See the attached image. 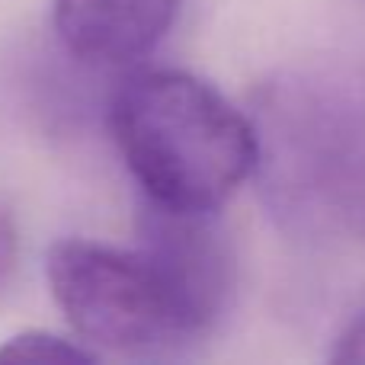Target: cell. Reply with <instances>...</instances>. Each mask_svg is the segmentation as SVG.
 <instances>
[{
    "label": "cell",
    "mask_w": 365,
    "mask_h": 365,
    "mask_svg": "<svg viewBox=\"0 0 365 365\" xmlns=\"http://www.w3.org/2000/svg\"><path fill=\"white\" fill-rule=\"evenodd\" d=\"M334 362H365V311L356 314L346 327L340 330V336L334 340Z\"/></svg>",
    "instance_id": "cell-8"
},
{
    "label": "cell",
    "mask_w": 365,
    "mask_h": 365,
    "mask_svg": "<svg viewBox=\"0 0 365 365\" xmlns=\"http://www.w3.org/2000/svg\"><path fill=\"white\" fill-rule=\"evenodd\" d=\"M180 10L182 0H55V32L77 61L115 68L145 58Z\"/></svg>",
    "instance_id": "cell-5"
},
{
    "label": "cell",
    "mask_w": 365,
    "mask_h": 365,
    "mask_svg": "<svg viewBox=\"0 0 365 365\" xmlns=\"http://www.w3.org/2000/svg\"><path fill=\"white\" fill-rule=\"evenodd\" d=\"M215 215L141 199L135 221L138 247L158 263L205 334H212L234 298V250Z\"/></svg>",
    "instance_id": "cell-4"
},
{
    "label": "cell",
    "mask_w": 365,
    "mask_h": 365,
    "mask_svg": "<svg viewBox=\"0 0 365 365\" xmlns=\"http://www.w3.org/2000/svg\"><path fill=\"white\" fill-rule=\"evenodd\" d=\"M266 212L295 237L365 240V55L289 64L253 96Z\"/></svg>",
    "instance_id": "cell-1"
},
{
    "label": "cell",
    "mask_w": 365,
    "mask_h": 365,
    "mask_svg": "<svg viewBox=\"0 0 365 365\" xmlns=\"http://www.w3.org/2000/svg\"><path fill=\"white\" fill-rule=\"evenodd\" d=\"M109 132L141 199L218 212L257 170V132L221 90L186 71H141L109 100Z\"/></svg>",
    "instance_id": "cell-2"
},
{
    "label": "cell",
    "mask_w": 365,
    "mask_h": 365,
    "mask_svg": "<svg viewBox=\"0 0 365 365\" xmlns=\"http://www.w3.org/2000/svg\"><path fill=\"white\" fill-rule=\"evenodd\" d=\"M45 276L74 336L96 356L170 359L208 336L141 247L58 240Z\"/></svg>",
    "instance_id": "cell-3"
},
{
    "label": "cell",
    "mask_w": 365,
    "mask_h": 365,
    "mask_svg": "<svg viewBox=\"0 0 365 365\" xmlns=\"http://www.w3.org/2000/svg\"><path fill=\"white\" fill-rule=\"evenodd\" d=\"M100 356L83 346L77 336L51 334V330H23L4 340L0 362H96Z\"/></svg>",
    "instance_id": "cell-6"
},
{
    "label": "cell",
    "mask_w": 365,
    "mask_h": 365,
    "mask_svg": "<svg viewBox=\"0 0 365 365\" xmlns=\"http://www.w3.org/2000/svg\"><path fill=\"white\" fill-rule=\"evenodd\" d=\"M16 259H19V227L13 212L0 202V292L10 282L13 269H16Z\"/></svg>",
    "instance_id": "cell-7"
}]
</instances>
